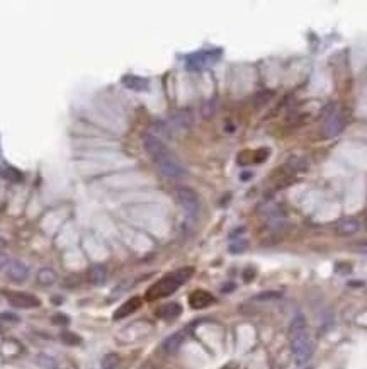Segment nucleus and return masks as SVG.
<instances>
[{
	"mask_svg": "<svg viewBox=\"0 0 367 369\" xmlns=\"http://www.w3.org/2000/svg\"><path fill=\"white\" fill-rule=\"evenodd\" d=\"M289 342H291L292 356L296 364L303 366L313 356V344H311L310 334H308L305 315L298 313L289 323Z\"/></svg>",
	"mask_w": 367,
	"mask_h": 369,
	"instance_id": "obj_1",
	"label": "nucleus"
},
{
	"mask_svg": "<svg viewBox=\"0 0 367 369\" xmlns=\"http://www.w3.org/2000/svg\"><path fill=\"white\" fill-rule=\"evenodd\" d=\"M192 274H194V267H182L175 272H170L165 278H162L160 281L151 284L146 289L144 298H146L148 301H155V300H160V298L170 296V294L175 293Z\"/></svg>",
	"mask_w": 367,
	"mask_h": 369,
	"instance_id": "obj_2",
	"label": "nucleus"
},
{
	"mask_svg": "<svg viewBox=\"0 0 367 369\" xmlns=\"http://www.w3.org/2000/svg\"><path fill=\"white\" fill-rule=\"evenodd\" d=\"M143 148H144V152L151 157V160L157 164V167H158V165H162V164H165V162H170V160H173V158H175L172 155V152H170V150L163 145L162 140H158L157 136H153V135L144 136V138H143Z\"/></svg>",
	"mask_w": 367,
	"mask_h": 369,
	"instance_id": "obj_3",
	"label": "nucleus"
},
{
	"mask_svg": "<svg viewBox=\"0 0 367 369\" xmlns=\"http://www.w3.org/2000/svg\"><path fill=\"white\" fill-rule=\"evenodd\" d=\"M177 201L184 208L189 216H198L199 213V196L191 187H177L175 191Z\"/></svg>",
	"mask_w": 367,
	"mask_h": 369,
	"instance_id": "obj_4",
	"label": "nucleus"
},
{
	"mask_svg": "<svg viewBox=\"0 0 367 369\" xmlns=\"http://www.w3.org/2000/svg\"><path fill=\"white\" fill-rule=\"evenodd\" d=\"M343 126H345V116L342 113L332 111L325 117L323 126H321V135H323V138H333V136H337L342 131Z\"/></svg>",
	"mask_w": 367,
	"mask_h": 369,
	"instance_id": "obj_5",
	"label": "nucleus"
},
{
	"mask_svg": "<svg viewBox=\"0 0 367 369\" xmlns=\"http://www.w3.org/2000/svg\"><path fill=\"white\" fill-rule=\"evenodd\" d=\"M5 298L14 308H36L41 305V301L34 294L22 293V291H7Z\"/></svg>",
	"mask_w": 367,
	"mask_h": 369,
	"instance_id": "obj_6",
	"label": "nucleus"
},
{
	"mask_svg": "<svg viewBox=\"0 0 367 369\" xmlns=\"http://www.w3.org/2000/svg\"><path fill=\"white\" fill-rule=\"evenodd\" d=\"M220 57H221V50L199 51V53H194V55H191V57H187V68L189 70H199V68H202L204 65L216 61Z\"/></svg>",
	"mask_w": 367,
	"mask_h": 369,
	"instance_id": "obj_7",
	"label": "nucleus"
},
{
	"mask_svg": "<svg viewBox=\"0 0 367 369\" xmlns=\"http://www.w3.org/2000/svg\"><path fill=\"white\" fill-rule=\"evenodd\" d=\"M7 276L16 283H24L29 278V267L21 260H10L7 264Z\"/></svg>",
	"mask_w": 367,
	"mask_h": 369,
	"instance_id": "obj_8",
	"label": "nucleus"
},
{
	"mask_svg": "<svg viewBox=\"0 0 367 369\" xmlns=\"http://www.w3.org/2000/svg\"><path fill=\"white\" fill-rule=\"evenodd\" d=\"M213 303H214V296L204 289H196L194 293H191V296H189V305L194 310L207 308V306Z\"/></svg>",
	"mask_w": 367,
	"mask_h": 369,
	"instance_id": "obj_9",
	"label": "nucleus"
},
{
	"mask_svg": "<svg viewBox=\"0 0 367 369\" xmlns=\"http://www.w3.org/2000/svg\"><path fill=\"white\" fill-rule=\"evenodd\" d=\"M158 170H160L162 175L169 177V179H180V177H184L185 174H187V170H185L175 158L170 162H165V164H162V165H158Z\"/></svg>",
	"mask_w": 367,
	"mask_h": 369,
	"instance_id": "obj_10",
	"label": "nucleus"
},
{
	"mask_svg": "<svg viewBox=\"0 0 367 369\" xmlns=\"http://www.w3.org/2000/svg\"><path fill=\"white\" fill-rule=\"evenodd\" d=\"M141 298L140 296H133L129 298L126 303H122L119 308L116 310V313H114V320H121V318H126V316H129L131 313H135L136 310L141 306Z\"/></svg>",
	"mask_w": 367,
	"mask_h": 369,
	"instance_id": "obj_11",
	"label": "nucleus"
},
{
	"mask_svg": "<svg viewBox=\"0 0 367 369\" xmlns=\"http://www.w3.org/2000/svg\"><path fill=\"white\" fill-rule=\"evenodd\" d=\"M184 342H185V335L182 334V332H177V334L169 335V337L163 341L162 349L165 354H170V356H172V354L179 352V349L182 347Z\"/></svg>",
	"mask_w": 367,
	"mask_h": 369,
	"instance_id": "obj_12",
	"label": "nucleus"
},
{
	"mask_svg": "<svg viewBox=\"0 0 367 369\" xmlns=\"http://www.w3.org/2000/svg\"><path fill=\"white\" fill-rule=\"evenodd\" d=\"M359 230H361V223L355 218H345V220L339 221V225H337V233L342 235V237H352Z\"/></svg>",
	"mask_w": 367,
	"mask_h": 369,
	"instance_id": "obj_13",
	"label": "nucleus"
},
{
	"mask_svg": "<svg viewBox=\"0 0 367 369\" xmlns=\"http://www.w3.org/2000/svg\"><path fill=\"white\" fill-rule=\"evenodd\" d=\"M122 85L128 87L129 90L144 92V90H148V87H150V82H148L146 79H143V77H138V75H124L122 77Z\"/></svg>",
	"mask_w": 367,
	"mask_h": 369,
	"instance_id": "obj_14",
	"label": "nucleus"
},
{
	"mask_svg": "<svg viewBox=\"0 0 367 369\" xmlns=\"http://www.w3.org/2000/svg\"><path fill=\"white\" fill-rule=\"evenodd\" d=\"M106 279H107V269L101 264L92 265L90 271H88V281H90V284H94V286H102V284L106 283Z\"/></svg>",
	"mask_w": 367,
	"mask_h": 369,
	"instance_id": "obj_15",
	"label": "nucleus"
},
{
	"mask_svg": "<svg viewBox=\"0 0 367 369\" xmlns=\"http://www.w3.org/2000/svg\"><path fill=\"white\" fill-rule=\"evenodd\" d=\"M182 313V306L179 303H167L157 312V315L163 320H173Z\"/></svg>",
	"mask_w": 367,
	"mask_h": 369,
	"instance_id": "obj_16",
	"label": "nucleus"
},
{
	"mask_svg": "<svg viewBox=\"0 0 367 369\" xmlns=\"http://www.w3.org/2000/svg\"><path fill=\"white\" fill-rule=\"evenodd\" d=\"M58 281V274L53 271V269L50 267H43L39 269L38 272V283L43 284V286H51V284H55Z\"/></svg>",
	"mask_w": 367,
	"mask_h": 369,
	"instance_id": "obj_17",
	"label": "nucleus"
},
{
	"mask_svg": "<svg viewBox=\"0 0 367 369\" xmlns=\"http://www.w3.org/2000/svg\"><path fill=\"white\" fill-rule=\"evenodd\" d=\"M172 123L175 124L177 128H180V130H187L192 124L191 113H189V111H179V113H175L172 116Z\"/></svg>",
	"mask_w": 367,
	"mask_h": 369,
	"instance_id": "obj_18",
	"label": "nucleus"
},
{
	"mask_svg": "<svg viewBox=\"0 0 367 369\" xmlns=\"http://www.w3.org/2000/svg\"><path fill=\"white\" fill-rule=\"evenodd\" d=\"M0 177H3L5 180H10V182H22V174L17 169L14 167H0Z\"/></svg>",
	"mask_w": 367,
	"mask_h": 369,
	"instance_id": "obj_19",
	"label": "nucleus"
},
{
	"mask_svg": "<svg viewBox=\"0 0 367 369\" xmlns=\"http://www.w3.org/2000/svg\"><path fill=\"white\" fill-rule=\"evenodd\" d=\"M119 366V356L114 352L106 354L102 359V369H116Z\"/></svg>",
	"mask_w": 367,
	"mask_h": 369,
	"instance_id": "obj_20",
	"label": "nucleus"
},
{
	"mask_svg": "<svg viewBox=\"0 0 367 369\" xmlns=\"http://www.w3.org/2000/svg\"><path fill=\"white\" fill-rule=\"evenodd\" d=\"M61 341L65 342V344H68V345H79L80 344V337L73 334V332H63Z\"/></svg>",
	"mask_w": 367,
	"mask_h": 369,
	"instance_id": "obj_21",
	"label": "nucleus"
},
{
	"mask_svg": "<svg viewBox=\"0 0 367 369\" xmlns=\"http://www.w3.org/2000/svg\"><path fill=\"white\" fill-rule=\"evenodd\" d=\"M247 247H248L247 240H236V242H233L231 245H229V252H231V254H240V252H243Z\"/></svg>",
	"mask_w": 367,
	"mask_h": 369,
	"instance_id": "obj_22",
	"label": "nucleus"
},
{
	"mask_svg": "<svg viewBox=\"0 0 367 369\" xmlns=\"http://www.w3.org/2000/svg\"><path fill=\"white\" fill-rule=\"evenodd\" d=\"M277 298H281V293H277V291H265V293H260L255 296V300L257 301H267V300H277Z\"/></svg>",
	"mask_w": 367,
	"mask_h": 369,
	"instance_id": "obj_23",
	"label": "nucleus"
},
{
	"mask_svg": "<svg viewBox=\"0 0 367 369\" xmlns=\"http://www.w3.org/2000/svg\"><path fill=\"white\" fill-rule=\"evenodd\" d=\"M350 249L355 250L357 254H367V240H361V242L354 243Z\"/></svg>",
	"mask_w": 367,
	"mask_h": 369,
	"instance_id": "obj_24",
	"label": "nucleus"
},
{
	"mask_svg": "<svg viewBox=\"0 0 367 369\" xmlns=\"http://www.w3.org/2000/svg\"><path fill=\"white\" fill-rule=\"evenodd\" d=\"M0 318H2V320H9V322H19V316L12 315V313H2V315H0Z\"/></svg>",
	"mask_w": 367,
	"mask_h": 369,
	"instance_id": "obj_25",
	"label": "nucleus"
},
{
	"mask_svg": "<svg viewBox=\"0 0 367 369\" xmlns=\"http://www.w3.org/2000/svg\"><path fill=\"white\" fill-rule=\"evenodd\" d=\"M53 322L55 323H68V316H65V315H55L53 316Z\"/></svg>",
	"mask_w": 367,
	"mask_h": 369,
	"instance_id": "obj_26",
	"label": "nucleus"
},
{
	"mask_svg": "<svg viewBox=\"0 0 367 369\" xmlns=\"http://www.w3.org/2000/svg\"><path fill=\"white\" fill-rule=\"evenodd\" d=\"M7 264H9V257H7L3 252H0V269L5 267Z\"/></svg>",
	"mask_w": 367,
	"mask_h": 369,
	"instance_id": "obj_27",
	"label": "nucleus"
},
{
	"mask_svg": "<svg viewBox=\"0 0 367 369\" xmlns=\"http://www.w3.org/2000/svg\"><path fill=\"white\" fill-rule=\"evenodd\" d=\"M254 274H255V272H254V271H250V272H245V274H243L245 281H250V279H252V278H254Z\"/></svg>",
	"mask_w": 367,
	"mask_h": 369,
	"instance_id": "obj_28",
	"label": "nucleus"
},
{
	"mask_svg": "<svg viewBox=\"0 0 367 369\" xmlns=\"http://www.w3.org/2000/svg\"><path fill=\"white\" fill-rule=\"evenodd\" d=\"M3 247H5V240H3V238H0V250H2Z\"/></svg>",
	"mask_w": 367,
	"mask_h": 369,
	"instance_id": "obj_29",
	"label": "nucleus"
},
{
	"mask_svg": "<svg viewBox=\"0 0 367 369\" xmlns=\"http://www.w3.org/2000/svg\"><path fill=\"white\" fill-rule=\"evenodd\" d=\"M305 369H313V368H310V366H308V368H305Z\"/></svg>",
	"mask_w": 367,
	"mask_h": 369,
	"instance_id": "obj_30",
	"label": "nucleus"
}]
</instances>
